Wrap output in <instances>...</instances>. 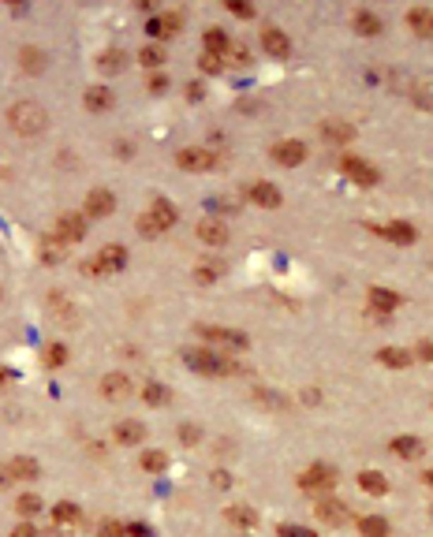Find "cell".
Masks as SVG:
<instances>
[{
  "label": "cell",
  "instance_id": "cell-1",
  "mask_svg": "<svg viewBox=\"0 0 433 537\" xmlns=\"http://www.w3.org/2000/svg\"><path fill=\"white\" fill-rule=\"evenodd\" d=\"M8 123H11V131L16 135H42V131L49 127V112L42 109L37 101H16L8 109Z\"/></svg>",
  "mask_w": 433,
  "mask_h": 537
},
{
  "label": "cell",
  "instance_id": "cell-2",
  "mask_svg": "<svg viewBox=\"0 0 433 537\" xmlns=\"http://www.w3.org/2000/svg\"><path fill=\"white\" fill-rule=\"evenodd\" d=\"M172 224H176V205L168 202V198H157L146 213H142V220H138L142 235H161V231H168Z\"/></svg>",
  "mask_w": 433,
  "mask_h": 537
},
{
  "label": "cell",
  "instance_id": "cell-3",
  "mask_svg": "<svg viewBox=\"0 0 433 537\" xmlns=\"http://www.w3.org/2000/svg\"><path fill=\"white\" fill-rule=\"evenodd\" d=\"M183 362H187L194 373H209V377H217V373H235V370H239L235 362L217 358L213 351H183Z\"/></svg>",
  "mask_w": 433,
  "mask_h": 537
},
{
  "label": "cell",
  "instance_id": "cell-4",
  "mask_svg": "<svg viewBox=\"0 0 433 537\" xmlns=\"http://www.w3.org/2000/svg\"><path fill=\"white\" fill-rule=\"evenodd\" d=\"M336 481H340V474L329 463H314V466H307L303 474H299V485H303L307 493H325V489H333Z\"/></svg>",
  "mask_w": 433,
  "mask_h": 537
},
{
  "label": "cell",
  "instance_id": "cell-5",
  "mask_svg": "<svg viewBox=\"0 0 433 537\" xmlns=\"http://www.w3.org/2000/svg\"><path fill=\"white\" fill-rule=\"evenodd\" d=\"M124 265H127V251H124V246H105L94 261H86V272H120Z\"/></svg>",
  "mask_w": 433,
  "mask_h": 537
},
{
  "label": "cell",
  "instance_id": "cell-6",
  "mask_svg": "<svg viewBox=\"0 0 433 537\" xmlns=\"http://www.w3.org/2000/svg\"><path fill=\"white\" fill-rule=\"evenodd\" d=\"M340 168H344V176H351V179L359 183V187H374V183L381 179V176H377V168H374V164H366L362 157H351V153L344 157V161H340Z\"/></svg>",
  "mask_w": 433,
  "mask_h": 537
},
{
  "label": "cell",
  "instance_id": "cell-7",
  "mask_svg": "<svg viewBox=\"0 0 433 537\" xmlns=\"http://www.w3.org/2000/svg\"><path fill=\"white\" fill-rule=\"evenodd\" d=\"M101 392H105V399L120 403V399H127L131 392H135V385H131L127 373H105L101 377Z\"/></svg>",
  "mask_w": 433,
  "mask_h": 537
},
{
  "label": "cell",
  "instance_id": "cell-8",
  "mask_svg": "<svg viewBox=\"0 0 433 537\" xmlns=\"http://www.w3.org/2000/svg\"><path fill=\"white\" fill-rule=\"evenodd\" d=\"M176 164L187 168V172H209V168L217 164V153H209V150H183L176 157Z\"/></svg>",
  "mask_w": 433,
  "mask_h": 537
},
{
  "label": "cell",
  "instance_id": "cell-9",
  "mask_svg": "<svg viewBox=\"0 0 433 537\" xmlns=\"http://www.w3.org/2000/svg\"><path fill=\"white\" fill-rule=\"evenodd\" d=\"M370 231L385 235V239L400 243V246H411V243L418 239V231H415L411 224H403V220H392V224H370Z\"/></svg>",
  "mask_w": 433,
  "mask_h": 537
},
{
  "label": "cell",
  "instance_id": "cell-10",
  "mask_svg": "<svg viewBox=\"0 0 433 537\" xmlns=\"http://www.w3.org/2000/svg\"><path fill=\"white\" fill-rule=\"evenodd\" d=\"M247 198H251L254 205H266V209H277L280 205V191H277V183H266V179H258L247 187Z\"/></svg>",
  "mask_w": 433,
  "mask_h": 537
},
{
  "label": "cell",
  "instance_id": "cell-11",
  "mask_svg": "<svg viewBox=\"0 0 433 537\" xmlns=\"http://www.w3.org/2000/svg\"><path fill=\"white\" fill-rule=\"evenodd\" d=\"M273 161L284 164V168H295V164H303L307 161V146L303 142H280V146H273Z\"/></svg>",
  "mask_w": 433,
  "mask_h": 537
},
{
  "label": "cell",
  "instance_id": "cell-12",
  "mask_svg": "<svg viewBox=\"0 0 433 537\" xmlns=\"http://www.w3.org/2000/svg\"><path fill=\"white\" fill-rule=\"evenodd\" d=\"M198 239L206 246L228 243V224H225V220H217V217H206V220H198Z\"/></svg>",
  "mask_w": 433,
  "mask_h": 537
},
{
  "label": "cell",
  "instance_id": "cell-13",
  "mask_svg": "<svg viewBox=\"0 0 433 537\" xmlns=\"http://www.w3.org/2000/svg\"><path fill=\"white\" fill-rule=\"evenodd\" d=\"M57 235L71 246V243H78V239L86 235V220L78 217V213H64V217L57 220Z\"/></svg>",
  "mask_w": 433,
  "mask_h": 537
},
{
  "label": "cell",
  "instance_id": "cell-14",
  "mask_svg": "<svg viewBox=\"0 0 433 537\" xmlns=\"http://www.w3.org/2000/svg\"><path fill=\"white\" fill-rule=\"evenodd\" d=\"M261 45H266V52L269 56H287V52H292V42H287V34L284 30H277V26H266V30H261Z\"/></svg>",
  "mask_w": 433,
  "mask_h": 537
},
{
  "label": "cell",
  "instance_id": "cell-15",
  "mask_svg": "<svg viewBox=\"0 0 433 537\" xmlns=\"http://www.w3.org/2000/svg\"><path fill=\"white\" fill-rule=\"evenodd\" d=\"M112 209H116V198H112V191L97 187V191H90V194H86V213H90V217H109Z\"/></svg>",
  "mask_w": 433,
  "mask_h": 537
},
{
  "label": "cell",
  "instance_id": "cell-16",
  "mask_svg": "<svg viewBox=\"0 0 433 537\" xmlns=\"http://www.w3.org/2000/svg\"><path fill=\"white\" fill-rule=\"evenodd\" d=\"M314 515H318L321 522H329V526H344V522H348V507L340 500H318Z\"/></svg>",
  "mask_w": 433,
  "mask_h": 537
},
{
  "label": "cell",
  "instance_id": "cell-17",
  "mask_svg": "<svg viewBox=\"0 0 433 537\" xmlns=\"http://www.w3.org/2000/svg\"><path fill=\"white\" fill-rule=\"evenodd\" d=\"M198 332L206 339H213V344H225V347H247V336L235 332V329H213V325H202Z\"/></svg>",
  "mask_w": 433,
  "mask_h": 537
},
{
  "label": "cell",
  "instance_id": "cell-18",
  "mask_svg": "<svg viewBox=\"0 0 433 537\" xmlns=\"http://www.w3.org/2000/svg\"><path fill=\"white\" fill-rule=\"evenodd\" d=\"M37 258L42 261H64L68 258V243H64L60 235H45V239L37 243Z\"/></svg>",
  "mask_w": 433,
  "mask_h": 537
},
{
  "label": "cell",
  "instance_id": "cell-19",
  "mask_svg": "<svg viewBox=\"0 0 433 537\" xmlns=\"http://www.w3.org/2000/svg\"><path fill=\"white\" fill-rule=\"evenodd\" d=\"M408 26L422 37H433V8H411L408 11Z\"/></svg>",
  "mask_w": 433,
  "mask_h": 537
},
{
  "label": "cell",
  "instance_id": "cell-20",
  "mask_svg": "<svg viewBox=\"0 0 433 537\" xmlns=\"http://www.w3.org/2000/svg\"><path fill=\"white\" fill-rule=\"evenodd\" d=\"M202 37H206V49L213 52V56H220V60L228 56V49H232V37H228L225 30H220V26H209V30H206Z\"/></svg>",
  "mask_w": 433,
  "mask_h": 537
},
{
  "label": "cell",
  "instance_id": "cell-21",
  "mask_svg": "<svg viewBox=\"0 0 433 537\" xmlns=\"http://www.w3.org/2000/svg\"><path fill=\"white\" fill-rule=\"evenodd\" d=\"M45 49H34V45H26L23 52H19V64H23V71L26 75H42L45 71Z\"/></svg>",
  "mask_w": 433,
  "mask_h": 537
},
{
  "label": "cell",
  "instance_id": "cell-22",
  "mask_svg": "<svg viewBox=\"0 0 433 537\" xmlns=\"http://www.w3.org/2000/svg\"><path fill=\"white\" fill-rule=\"evenodd\" d=\"M179 26H183V19L176 16V11H165V16H157V19L150 23V34H153V37H172Z\"/></svg>",
  "mask_w": 433,
  "mask_h": 537
},
{
  "label": "cell",
  "instance_id": "cell-23",
  "mask_svg": "<svg viewBox=\"0 0 433 537\" xmlns=\"http://www.w3.org/2000/svg\"><path fill=\"white\" fill-rule=\"evenodd\" d=\"M377 362L388 366V370H408V366H411V355H408L403 347H381V351H377Z\"/></svg>",
  "mask_w": 433,
  "mask_h": 537
},
{
  "label": "cell",
  "instance_id": "cell-24",
  "mask_svg": "<svg viewBox=\"0 0 433 537\" xmlns=\"http://www.w3.org/2000/svg\"><path fill=\"white\" fill-rule=\"evenodd\" d=\"M359 485H362V493H370V496H385L388 493V481H385L381 470H362Z\"/></svg>",
  "mask_w": 433,
  "mask_h": 537
},
{
  "label": "cell",
  "instance_id": "cell-25",
  "mask_svg": "<svg viewBox=\"0 0 433 537\" xmlns=\"http://www.w3.org/2000/svg\"><path fill=\"white\" fill-rule=\"evenodd\" d=\"M370 306L381 310V313H392V310L400 306V295L388 291V287H370Z\"/></svg>",
  "mask_w": 433,
  "mask_h": 537
},
{
  "label": "cell",
  "instance_id": "cell-26",
  "mask_svg": "<svg viewBox=\"0 0 433 537\" xmlns=\"http://www.w3.org/2000/svg\"><path fill=\"white\" fill-rule=\"evenodd\" d=\"M124 64H127V52L109 49V52H101V56H97V71H105V75H120Z\"/></svg>",
  "mask_w": 433,
  "mask_h": 537
},
{
  "label": "cell",
  "instance_id": "cell-27",
  "mask_svg": "<svg viewBox=\"0 0 433 537\" xmlns=\"http://www.w3.org/2000/svg\"><path fill=\"white\" fill-rule=\"evenodd\" d=\"M8 474L16 478V481H34V478H37V463L26 459V455H16V459L8 463Z\"/></svg>",
  "mask_w": 433,
  "mask_h": 537
},
{
  "label": "cell",
  "instance_id": "cell-28",
  "mask_svg": "<svg viewBox=\"0 0 433 537\" xmlns=\"http://www.w3.org/2000/svg\"><path fill=\"white\" fill-rule=\"evenodd\" d=\"M388 448L396 455H403V459H415V455H422V440L418 437H392Z\"/></svg>",
  "mask_w": 433,
  "mask_h": 537
},
{
  "label": "cell",
  "instance_id": "cell-29",
  "mask_svg": "<svg viewBox=\"0 0 433 537\" xmlns=\"http://www.w3.org/2000/svg\"><path fill=\"white\" fill-rule=\"evenodd\" d=\"M52 519H57V526H78V522H83V512H78L75 504H57L52 507Z\"/></svg>",
  "mask_w": 433,
  "mask_h": 537
},
{
  "label": "cell",
  "instance_id": "cell-30",
  "mask_svg": "<svg viewBox=\"0 0 433 537\" xmlns=\"http://www.w3.org/2000/svg\"><path fill=\"white\" fill-rule=\"evenodd\" d=\"M359 530H362V537H388V533H392L388 519H381V515H366V519L359 522Z\"/></svg>",
  "mask_w": 433,
  "mask_h": 537
},
{
  "label": "cell",
  "instance_id": "cell-31",
  "mask_svg": "<svg viewBox=\"0 0 433 537\" xmlns=\"http://www.w3.org/2000/svg\"><path fill=\"white\" fill-rule=\"evenodd\" d=\"M142 437H146V429H142L138 422H131V418L116 426V440L120 444H142Z\"/></svg>",
  "mask_w": 433,
  "mask_h": 537
},
{
  "label": "cell",
  "instance_id": "cell-32",
  "mask_svg": "<svg viewBox=\"0 0 433 537\" xmlns=\"http://www.w3.org/2000/svg\"><path fill=\"white\" fill-rule=\"evenodd\" d=\"M109 104H112V94H109L105 86H90V90H86V109H90V112H105Z\"/></svg>",
  "mask_w": 433,
  "mask_h": 537
},
{
  "label": "cell",
  "instance_id": "cell-33",
  "mask_svg": "<svg viewBox=\"0 0 433 537\" xmlns=\"http://www.w3.org/2000/svg\"><path fill=\"white\" fill-rule=\"evenodd\" d=\"M355 30L374 37V34H381V19H377L374 11H355Z\"/></svg>",
  "mask_w": 433,
  "mask_h": 537
},
{
  "label": "cell",
  "instance_id": "cell-34",
  "mask_svg": "<svg viewBox=\"0 0 433 537\" xmlns=\"http://www.w3.org/2000/svg\"><path fill=\"white\" fill-rule=\"evenodd\" d=\"M16 512H19L23 519L37 515V512H42V496H37V493H23L19 500H16Z\"/></svg>",
  "mask_w": 433,
  "mask_h": 537
},
{
  "label": "cell",
  "instance_id": "cell-35",
  "mask_svg": "<svg viewBox=\"0 0 433 537\" xmlns=\"http://www.w3.org/2000/svg\"><path fill=\"white\" fill-rule=\"evenodd\" d=\"M49 310H52V318H60V321H75V306L64 295H49Z\"/></svg>",
  "mask_w": 433,
  "mask_h": 537
},
{
  "label": "cell",
  "instance_id": "cell-36",
  "mask_svg": "<svg viewBox=\"0 0 433 537\" xmlns=\"http://www.w3.org/2000/svg\"><path fill=\"white\" fill-rule=\"evenodd\" d=\"M321 135L329 138V142H351V138H355V131H351L348 123H325Z\"/></svg>",
  "mask_w": 433,
  "mask_h": 537
},
{
  "label": "cell",
  "instance_id": "cell-37",
  "mask_svg": "<svg viewBox=\"0 0 433 537\" xmlns=\"http://www.w3.org/2000/svg\"><path fill=\"white\" fill-rule=\"evenodd\" d=\"M142 399H146L150 407H165V403H168V388L165 385H146V388H142Z\"/></svg>",
  "mask_w": 433,
  "mask_h": 537
},
{
  "label": "cell",
  "instance_id": "cell-38",
  "mask_svg": "<svg viewBox=\"0 0 433 537\" xmlns=\"http://www.w3.org/2000/svg\"><path fill=\"white\" fill-rule=\"evenodd\" d=\"M228 519L235 522V526H254L258 512H251V507H228Z\"/></svg>",
  "mask_w": 433,
  "mask_h": 537
},
{
  "label": "cell",
  "instance_id": "cell-39",
  "mask_svg": "<svg viewBox=\"0 0 433 537\" xmlns=\"http://www.w3.org/2000/svg\"><path fill=\"white\" fill-rule=\"evenodd\" d=\"M142 466H146L150 474H161L168 466V459H165V452H142Z\"/></svg>",
  "mask_w": 433,
  "mask_h": 537
},
{
  "label": "cell",
  "instance_id": "cell-40",
  "mask_svg": "<svg viewBox=\"0 0 433 537\" xmlns=\"http://www.w3.org/2000/svg\"><path fill=\"white\" fill-rule=\"evenodd\" d=\"M138 60L146 64V68H157V64H165V49H161V45H146V49L138 52Z\"/></svg>",
  "mask_w": 433,
  "mask_h": 537
},
{
  "label": "cell",
  "instance_id": "cell-41",
  "mask_svg": "<svg viewBox=\"0 0 433 537\" xmlns=\"http://www.w3.org/2000/svg\"><path fill=\"white\" fill-rule=\"evenodd\" d=\"M45 362L52 366V370L64 366V362H68V347H64V344H49V347H45Z\"/></svg>",
  "mask_w": 433,
  "mask_h": 537
},
{
  "label": "cell",
  "instance_id": "cell-42",
  "mask_svg": "<svg viewBox=\"0 0 433 537\" xmlns=\"http://www.w3.org/2000/svg\"><path fill=\"white\" fill-rule=\"evenodd\" d=\"M97 533L101 537H127V526L116 519H105V522H97Z\"/></svg>",
  "mask_w": 433,
  "mask_h": 537
},
{
  "label": "cell",
  "instance_id": "cell-43",
  "mask_svg": "<svg viewBox=\"0 0 433 537\" xmlns=\"http://www.w3.org/2000/svg\"><path fill=\"white\" fill-rule=\"evenodd\" d=\"M217 277H220V265H209V261H202L198 272H194V280H198V284H213Z\"/></svg>",
  "mask_w": 433,
  "mask_h": 537
},
{
  "label": "cell",
  "instance_id": "cell-44",
  "mask_svg": "<svg viewBox=\"0 0 433 537\" xmlns=\"http://www.w3.org/2000/svg\"><path fill=\"white\" fill-rule=\"evenodd\" d=\"M198 68H202L206 75H213V71H220V68H225V60H220V56H213V52H202V56H198Z\"/></svg>",
  "mask_w": 433,
  "mask_h": 537
},
{
  "label": "cell",
  "instance_id": "cell-45",
  "mask_svg": "<svg viewBox=\"0 0 433 537\" xmlns=\"http://www.w3.org/2000/svg\"><path fill=\"white\" fill-rule=\"evenodd\" d=\"M225 8L232 11V16H239V19H251V16H254V8L243 4V0H225Z\"/></svg>",
  "mask_w": 433,
  "mask_h": 537
},
{
  "label": "cell",
  "instance_id": "cell-46",
  "mask_svg": "<svg viewBox=\"0 0 433 537\" xmlns=\"http://www.w3.org/2000/svg\"><path fill=\"white\" fill-rule=\"evenodd\" d=\"M280 537H318L314 530H307V526H292V522H284V526L277 530Z\"/></svg>",
  "mask_w": 433,
  "mask_h": 537
},
{
  "label": "cell",
  "instance_id": "cell-47",
  "mask_svg": "<svg viewBox=\"0 0 433 537\" xmlns=\"http://www.w3.org/2000/svg\"><path fill=\"white\" fill-rule=\"evenodd\" d=\"M179 440H183V444H198V440H202V429H198V426H179Z\"/></svg>",
  "mask_w": 433,
  "mask_h": 537
},
{
  "label": "cell",
  "instance_id": "cell-48",
  "mask_svg": "<svg viewBox=\"0 0 433 537\" xmlns=\"http://www.w3.org/2000/svg\"><path fill=\"white\" fill-rule=\"evenodd\" d=\"M161 90H168V75L153 71V75H150V94H161Z\"/></svg>",
  "mask_w": 433,
  "mask_h": 537
},
{
  "label": "cell",
  "instance_id": "cell-49",
  "mask_svg": "<svg viewBox=\"0 0 433 537\" xmlns=\"http://www.w3.org/2000/svg\"><path fill=\"white\" fill-rule=\"evenodd\" d=\"M213 485H217V489H228V485H232V474H228V470H213Z\"/></svg>",
  "mask_w": 433,
  "mask_h": 537
},
{
  "label": "cell",
  "instance_id": "cell-50",
  "mask_svg": "<svg viewBox=\"0 0 433 537\" xmlns=\"http://www.w3.org/2000/svg\"><path fill=\"white\" fill-rule=\"evenodd\" d=\"M11 537H37V530L30 526V522H23V526H16V530H11Z\"/></svg>",
  "mask_w": 433,
  "mask_h": 537
},
{
  "label": "cell",
  "instance_id": "cell-51",
  "mask_svg": "<svg viewBox=\"0 0 433 537\" xmlns=\"http://www.w3.org/2000/svg\"><path fill=\"white\" fill-rule=\"evenodd\" d=\"M418 358H426V362H433V344H418Z\"/></svg>",
  "mask_w": 433,
  "mask_h": 537
},
{
  "label": "cell",
  "instance_id": "cell-52",
  "mask_svg": "<svg viewBox=\"0 0 433 537\" xmlns=\"http://www.w3.org/2000/svg\"><path fill=\"white\" fill-rule=\"evenodd\" d=\"M11 481H16V478L8 474V466H0V489H4V485H11Z\"/></svg>",
  "mask_w": 433,
  "mask_h": 537
},
{
  "label": "cell",
  "instance_id": "cell-53",
  "mask_svg": "<svg viewBox=\"0 0 433 537\" xmlns=\"http://www.w3.org/2000/svg\"><path fill=\"white\" fill-rule=\"evenodd\" d=\"M0 385H11V370H0Z\"/></svg>",
  "mask_w": 433,
  "mask_h": 537
},
{
  "label": "cell",
  "instance_id": "cell-54",
  "mask_svg": "<svg viewBox=\"0 0 433 537\" xmlns=\"http://www.w3.org/2000/svg\"><path fill=\"white\" fill-rule=\"evenodd\" d=\"M426 481H429V485H433V470H426Z\"/></svg>",
  "mask_w": 433,
  "mask_h": 537
}]
</instances>
